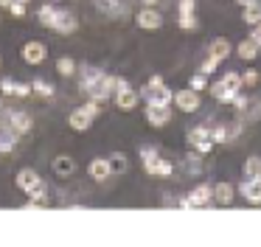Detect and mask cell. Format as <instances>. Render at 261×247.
Wrapping results in <instances>:
<instances>
[{
    "mask_svg": "<svg viewBox=\"0 0 261 247\" xmlns=\"http://www.w3.org/2000/svg\"><path fill=\"white\" fill-rule=\"evenodd\" d=\"M57 70L62 73V76H73V73H76V62L70 59V56H62V59H57Z\"/></svg>",
    "mask_w": 261,
    "mask_h": 247,
    "instance_id": "obj_27",
    "label": "cell"
},
{
    "mask_svg": "<svg viewBox=\"0 0 261 247\" xmlns=\"http://www.w3.org/2000/svg\"><path fill=\"white\" fill-rule=\"evenodd\" d=\"M216 67H219V59H214V56H208V59H205L202 65H199V70H202L205 76H208V73H214Z\"/></svg>",
    "mask_w": 261,
    "mask_h": 247,
    "instance_id": "obj_31",
    "label": "cell"
},
{
    "mask_svg": "<svg viewBox=\"0 0 261 247\" xmlns=\"http://www.w3.org/2000/svg\"><path fill=\"white\" fill-rule=\"evenodd\" d=\"M20 3H31V0H20Z\"/></svg>",
    "mask_w": 261,
    "mask_h": 247,
    "instance_id": "obj_43",
    "label": "cell"
},
{
    "mask_svg": "<svg viewBox=\"0 0 261 247\" xmlns=\"http://www.w3.org/2000/svg\"><path fill=\"white\" fill-rule=\"evenodd\" d=\"M143 3H149V6H152V3H158V0H143Z\"/></svg>",
    "mask_w": 261,
    "mask_h": 247,
    "instance_id": "obj_42",
    "label": "cell"
},
{
    "mask_svg": "<svg viewBox=\"0 0 261 247\" xmlns=\"http://www.w3.org/2000/svg\"><path fill=\"white\" fill-rule=\"evenodd\" d=\"M250 37H253L255 42L261 45V22H258V26H253V34H250Z\"/></svg>",
    "mask_w": 261,
    "mask_h": 247,
    "instance_id": "obj_39",
    "label": "cell"
},
{
    "mask_svg": "<svg viewBox=\"0 0 261 247\" xmlns=\"http://www.w3.org/2000/svg\"><path fill=\"white\" fill-rule=\"evenodd\" d=\"M9 11H12L14 17H23V14H25V3H20V0H14V3L9 6Z\"/></svg>",
    "mask_w": 261,
    "mask_h": 247,
    "instance_id": "obj_36",
    "label": "cell"
},
{
    "mask_svg": "<svg viewBox=\"0 0 261 247\" xmlns=\"http://www.w3.org/2000/svg\"><path fill=\"white\" fill-rule=\"evenodd\" d=\"M222 82H225L227 87H233V90H242L244 87V76H242V73H236V70L225 73V76H222Z\"/></svg>",
    "mask_w": 261,
    "mask_h": 247,
    "instance_id": "obj_26",
    "label": "cell"
},
{
    "mask_svg": "<svg viewBox=\"0 0 261 247\" xmlns=\"http://www.w3.org/2000/svg\"><path fill=\"white\" fill-rule=\"evenodd\" d=\"M138 26L146 28V31H154V28L163 26V14H160L158 9H143L141 14H138Z\"/></svg>",
    "mask_w": 261,
    "mask_h": 247,
    "instance_id": "obj_15",
    "label": "cell"
},
{
    "mask_svg": "<svg viewBox=\"0 0 261 247\" xmlns=\"http://www.w3.org/2000/svg\"><path fill=\"white\" fill-rule=\"evenodd\" d=\"M194 0H180V14H194Z\"/></svg>",
    "mask_w": 261,
    "mask_h": 247,
    "instance_id": "obj_37",
    "label": "cell"
},
{
    "mask_svg": "<svg viewBox=\"0 0 261 247\" xmlns=\"http://www.w3.org/2000/svg\"><path fill=\"white\" fill-rule=\"evenodd\" d=\"M141 160H143V168H146L152 177H169L171 174V163L166 160V157H160V155H154L152 149H146L141 155Z\"/></svg>",
    "mask_w": 261,
    "mask_h": 247,
    "instance_id": "obj_3",
    "label": "cell"
},
{
    "mask_svg": "<svg viewBox=\"0 0 261 247\" xmlns=\"http://www.w3.org/2000/svg\"><path fill=\"white\" fill-rule=\"evenodd\" d=\"M191 87H194V90H199V93H202V90H211V84H208V79H205V73H202V70H199L197 76L191 79Z\"/></svg>",
    "mask_w": 261,
    "mask_h": 247,
    "instance_id": "obj_29",
    "label": "cell"
},
{
    "mask_svg": "<svg viewBox=\"0 0 261 247\" xmlns=\"http://www.w3.org/2000/svg\"><path fill=\"white\" fill-rule=\"evenodd\" d=\"M244 177H261V157L258 155H250L244 160Z\"/></svg>",
    "mask_w": 261,
    "mask_h": 247,
    "instance_id": "obj_23",
    "label": "cell"
},
{
    "mask_svg": "<svg viewBox=\"0 0 261 247\" xmlns=\"http://www.w3.org/2000/svg\"><path fill=\"white\" fill-rule=\"evenodd\" d=\"M236 54H239V59H244V62H253L255 56L261 54V45L255 42L253 37H247V39H242V42H239Z\"/></svg>",
    "mask_w": 261,
    "mask_h": 247,
    "instance_id": "obj_17",
    "label": "cell"
},
{
    "mask_svg": "<svg viewBox=\"0 0 261 247\" xmlns=\"http://www.w3.org/2000/svg\"><path fill=\"white\" fill-rule=\"evenodd\" d=\"M54 20H57V9L54 6H40V22L45 28H54Z\"/></svg>",
    "mask_w": 261,
    "mask_h": 247,
    "instance_id": "obj_24",
    "label": "cell"
},
{
    "mask_svg": "<svg viewBox=\"0 0 261 247\" xmlns=\"http://www.w3.org/2000/svg\"><path fill=\"white\" fill-rule=\"evenodd\" d=\"M236 3H242V6H250V3H258V0H236Z\"/></svg>",
    "mask_w": 261,
    "mask_h": 247,
    "instance_id": "obj_41",
    "label": "cell"
},
{
    "mask_svg": "<svg viewBox=\"0 0 261 247\" xmlns=\"http://www.w3.org/2000/svg\"><path fill=\"white\" fill-rule=\"evenodd\" d=\"M31 93H34V84L17 82V87H14V95H23V98H25V95H31Z\"/></svg>",
    "mask_w": 261,
    "mask_h": 247,
    "instance_id": "obj_34",
    "label": "cell"
},
{
    "mask_svg": "<svg viewBox=\"0 0 261 247\" xmlns=\"http://www.w3.org/2000/svg\"><path fill=\"white\" fill-rule=\"evenodd\" d=\"M180 28L182 31H194V28H197V17L194 14H180Z\"/></svg>",
    "mask_w": 261,
    "mask_h": 247,
    "instance_id": "obj_30",
    "label": "cell"
},
{
    "mask_svg": "<svg viewBox=\"0 0 261 247\" xmlns=\"http://www.w3.org/2000/svg\"><path fill=\"white\" fill-rule=\"evenodd\" d=\"M186 200H188V205H191V208H208L211 202H216V200H214V188H211L208 183L197 185V188H194L191 194L186 196Z\"/></svg>",
    "mask_w": 261,
    "mask_h": 247,
    "instance_id": "obj_9",
    "label": "cell"
},
{
    "mask_svg": "<svg viewBox=\"0 0 261 247\" xmlns=\"http://www.w3.org/2000/svg\"><path fill=\"white\" fill-rule=\"evenodd\" d=\"M174 104L180 107L182 112H197L199 110V90H194V87L177 90V93H174Z\"/></svg>",
    "mask_w": 261,
    "mask_h": 247,
    "instance_id": "obj_8",
    "label": "cell"
},
{
    "mask_svg": "<svg viewBox=\"0 0 261 247\" xmlns=\"http://www.w3.org/2000/svg\"><path fill=\"white\" fill-rule=\"evenodd\" d=\"M9 121H12V132H20V135H23V132H31V115H29V112L14 110Z\"/></svg>",
    "mask_w": 261,
    "mask_h": 247,
    "instance_id": "obj_18",
    "label": "cell"
},
{
    "mask_svg": "<svg viewBox=\"0 0 261 247\" xmlns=\"http://www.w3.org/2000/svg\"><path fill=\"white\" fill-rule=\"evenodd\" d=\"M227 138H230V135H227V129H214V140H216V143H225Z\"/></svg>",
    "mask_w": 261,
    "mask_h": 247,
    "instance_id": "obj_38",
    "label": "cell"
},
{
    "mask_svg": "<svg viewBox=\"0 0 261 247\" xmlns=\"http://www.w3.org/2000/svg\"><path fill=\"white\" fill-rule=\"evenodd\" d=\"M141 95L146 98V104H166V107H171V101H174V93H171L166 84H146V87L141 90Z\"/></svg>",
    "mask_w": 261,
    "mask_h": 247,
    "instance_id": "obj_6",
    "label": "cell"
},
{
    "mask_svg": "<svg viewBox=\"0 0 261 247\" xmlns=\"http://www.w3.org/2000/svg\"><path fill=\"white\" fill-rule=\"evenodd\" d=\"M214 132H208L205 127H197V129H191L188 132V146H191L197 155H208L211 149H214Z\"/></svg>",
    "mask_w": 261,
    "mask_h": 247,
    "instance_id": "obj_4",
    "label": "cell"
},
{
    "mask_svg": "<svg viewBox=\"0 0 261 247\" xmlns=\"http://www.w3.org/2000/svg\"><path fill=\"white\" fill-rule=\"evenodd\" d=\"M51 168H54V174H57V177L68 180V177H73V174H76V160L70 155H57L51 160Z\"/></svg>",
    "mask_w": 261,
    "mask_h": 247,
    "instance_id": "obj_12",
    "label": "cell"
},
{
    "mask_svg": "<svg viewBox=\"0 0 261 247\" xmlns=\"http://www.w3.org/2000/svg\"><path fill=\"white\" fill-rule=\"evenodd\" d=\"M45 56H48L45 42H37V39H31V42L23 45V59L29 62V65H40V62H45Z\"/></svg>",
    "mask_w": 261,
    "mask_h": 247,
    "instance_id": "obj_11",
    "label": "cell"
},
{
    "mask_svg": "<svg viewBox=\"0 0 261 247\" xmlns=\"http://www.w3.org/2000/svg\"><path fill=\"white\" fill-rule=\"evenodd\" d=\"M230 42H227L225 37H219V39H214V42H211V48H208V56H214V59H227V56H230Z\"/></svg>",
    "mask_w": 261,
    "mask_h": 247,
    "instance_id": "obj_20",
    "label": "cell"
},
{
    "mask_svg": "<svg viewBox=\"0 0 261 247\" xmlns=\"http://www.w3.org/2000/svg\"><path fill=\"white\" fill-rule=\"evenodd\" d=\"M118 82H121V79L107 76V73H104V76L98 79L90 90H87V95H90V98H96V101H104V98H110V95L118 93Z\"/></svg>",
    "mask_w": 261,
    "mask_h": 247,
    "instance_id": "obj_5",
    "label": "cell"
},
{
    "mask_svg": "<svg viewBox=\"0 0 261 247\" xmlns=\"http://www.w3.org/2000/svg\"><path fill=\"white\" fill-rule=\"evenodd\" d=\"M107 160H110V168H113V177H115V174H124V171H126V166H129L124 155H110Z\"/></svg>",
    "mask_w": 261,
    "mask_h": 247,
    "instance_id": "obj_25",
    "label": "cell"
},
{
    "mask_svg": "<svg viewBox=\"0 0 261 247\" xmlns=\"http://www.w3.org/2000/svg\"><path fill=\"white\" fill-rule=\"evenodd\" d=\"M12 3H14V0H0V9H9Z\"/></svg>",
    "mask_w": 261,
    "mask_h": 247,
    "instance_id": "obj_40",
    "label": "cell"
},
{
    "mask_svg": "<svg viewBox=\"0 0 261 247\" xmlns=\"http://www.w3.org/2000/svg\"><path fill=\"white\" fill-rule=\"evenodd\" d=\"M90 177H93V180H107V177H113V168H110V160H107V157L90 163Z\"/></svg>",
    "mask_w": 261,
    "mask_h": 247,
    "instance_id": "obj_21",
    "label": "cell"
},
{
    "mask_svg": "<svg viewBox=\"0 0 261 247\" xmlns=\"http://www.w3.org/2000/svg\"><path fill=\"white\" fill-rule=\"evenodd\" d=\"M214 200L216 205H233V185L230 183H216L214 185Z\"/></svg>",
    "mask_w": 261,
    "mask_h": 247,
    "instance_id": "obj_19",
    "label": "cell"
},
{
    "mask_svg": "<svg viewBox=\"0 0 261 247\" xmlns=\"http://www.w3.org/2000/svg\"><path fill=\"white\" fill-rule=\"evenodd\" d=\"M31 84H34V93L42 95V98H51L54 95V87L48 82H42V79H37V82H31Z\"/></svg>",
    "mask_w": 261,
    "mask_h": 247,
    "instance_id": "obj_28",
    "label": "cell"
},
{
    "mask_svg": "<svg viewBox=\"0 0 261 247\" xmlns=\"http://www.w3.org/2000/svg\"><path fill=\"white\" fill-rule=\"evenodd\" d=\"M211 95H214L216 101H222V104H236V98H239V90L227 87L225 82H214V84H211Z\"/></svg>",
    "mask_w": 261,
    "mask_h": 247,
    "instance_id": "obj_14",
    "label": "cell"
},
{
    "mask_svg": "<svg viewBox=\"0 0 261 247\" xmlns=\"http://www.w3.org/2000/svg\"><path fill=\"white\" fill-rule=\"evenodd\" d=\"M239 194H242L250 205H261V177H247L239 185Z\"/></svg>",
    "mask_w": 261,
    "mask_h": 247,
    "instance_id": "obj_10",
    "label": "cell"
},
{
    "mask_svg": "<svg viewBox=\"0 0 261 247\" xmlns=\"http://www.w3.org/2000/svg\"><path fill=\"white\" fill-rule=\"evenodd\" d=\"M138 101H141V93L132 90L129 84L121 79V82H118V93H115V104H118L124 112H129V110H135V107H138Z\"/></svg>",
    "mask_w": 261,
    "mask_h": 247,
    "instance_id": "obj_7",
    "label": "cell"
},
{
    "mask_svg": "<svg viewBox=\"0 0 261 247\" xmlns=\"http://www.w3.org/2000/svg\"><path fill=\"white\" fill-rule=\"evenodd\" d=\"M12 146H14V138H12V135L0 132V152L6 155V152H12Z\"/></svg>",
    "mask_w": 261,
    "mask_h": 247,
    "instance_id": "obj_32",
    "label": "cell"
},
{
    "mask_svg": "<svg viewBox=\"0 0 261 247\" xmlns=\"http://www.w3.org/2000/svg\"><path fill=\"white\" fill-rule=\"evenodd\" d=\"M76 28H79V22H76V17L70 14V11H57L54 31H57V34H73Z\"/></svg>",
    "mask_w": 261,
    "mask_h": 247,
    "instance_id": "obj_16",
    "label": "cell"
},
{
    "mask_svg": "<svg viewBox=\"0 0 261 247\" xmlns=\"http://www.w3.org/2000/svg\"><path fill=\"white\" fill-rule=\"evenodd\" d=\"M258 82H261L258 70H247V73H244V87H255Z\"/></svg>",
    "mask_w": 261,
    "mask_h": 247,
    "instance_id": "obj_33",
    "label": "cell"
},
{
    "mask_svg": "<svg viewBox=\"0 0 261 247\" xmlns=\"http://www.w3.org/2000/svg\"><path fill=\"white\" fill-rule=\"evenodd\" d=\"M14 87H17V82H12V79L0 82V93H6V95H14Z\"/></svg>",
    "mask_w": 261,
    "mask_h": 247,
    "instance_id": "obj_35",
    "label": "cell"
},
{
    "mask_svg": "<svg viewBox=\"0 0 261 247\" xmlns=\"http://www.w3.org/2000/svg\"><path fill=\"white\" fill-rule=\"evenodd\" d=\"M146 121L152 127H166L171 121V110L166 104H146Z\"/></svg>",
    "mask_w": 261,
    "mask_h": 247,
    "instance_id": "obj_13",
    "label": "cell"
},
{
    "mask_svg": "<svg viewBox=\"0 0 261 247\" xmlns=\"http://www.w3.org/2000/svg\"><path fill=\"white\" fill-rule=\"evenodd\" d=\"M98 112H101V101L90 98L85 107H79V110H73V112H70L68 124L76 129V132H87V129H90V124H93V118H96Z\"/></svg>",
    "mask_w": 261,
    "mask_h": 247,
    "instance_id": "obj_2",
    "label": "cell"
},
{
    "mask_svg": "<svg viewBox=\"0 0 261 247\" xmlns=\"http://www.w3.org/2000/svg\"><path fill=\"white\" fill-rule=\"evenodd\" d=\"M17 188L20 191H25L29 194V200L31 202H25V211H31V208H40V205H48L45 202V196H48V185H45V180L40 177V174L34 171V168H23V171L17 174Z\"/></svg>",
    "mask_w": 261,
    "mask_h": 247,
    "instance_id": "obj_1",
    "label": "cell"
},
{
    "mask_svg": "<svg viewBox=\"0 0 261 247\" xmlns=\"http://www.w3.org/2000/svg\"><path fill=\"white\" fill-rule=\"evenodd\" d=\"M242 20L247 22V26H258V22H261V3H250V6H244Z\"/></svg>",
    "mask_w": 261,
    "mask_h": 247,
    "instance_id": "obj_22",
    "label": "cell"
}]
</instances>
